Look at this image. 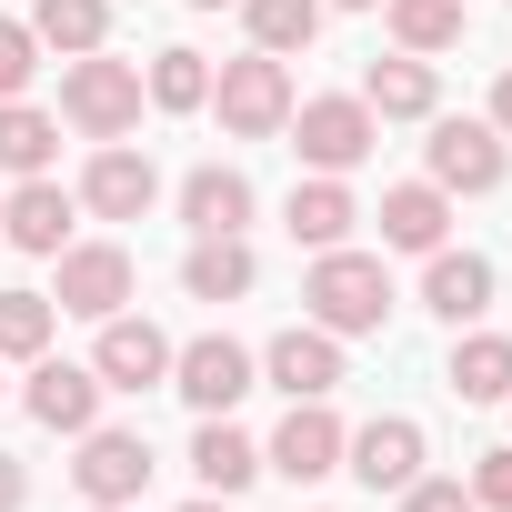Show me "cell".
Instances as JSON below:
<instances>
[{"instance_id": "6da1fadb", "label": "cell", "mask_w": 512, "mask_h": 512, "mask_svg": "<svg viewBox=\"0 0 512 512\" xmlns=\"http://www.w3.org/2000/svg\"><path fill=\"white\" fill-rule=\"evenodd\" d=\"M302 302H312V322H322V332H382L392 282H382L372 251H322L312 282H302Z\"/></svg>"}, {"instance_id": "7a4b0ae2", "label": "cell", "mask_w": 512, "mask_h": 512, "mask_svg": "<svg viewBox=\"0 0 512 512\" xmlns=\"http://www.w3.org/2000/svg\"><path fill=\"white\" fill-rule=\"evenodd\" d=\"M141 101H151V91H141V71H131V61L81 51V61L61 71V121H71V131H91V141H121V131L141 121Z\"/></svg>"}, {"instance_id": "3957f363", "label": "cell", "mask_w": 512, "mask_h": 512, "mask_svg": "<svg viewBox=\"0 0 512 512\" xmlns=\"http://www.w3.org/2000/svg\"><path fill=\"white\" fill-rule=\"evenodd\" d=\"M211 111H221V131H231V141H272V131L292 121V71H282L272 51L221 61V71H211Z\"/></svg>"}, {"instance_id": "277c9868", "label": "cell", "mask_w": 512, "mask_h": 512, "mask_svg": "<svg viewBox=\"0 0 512 512\" xmlns=\"http://www.w3.org/2000/svg\"><path fill=\"white\" fill-rule=\"evenodd\" d=\"M282 131H292V151H302L312 171H362L372 141H382V121H372L362 101H302Z\"/></svg>"}, {"instance_id": "5b68a950", "label": "cell", "mask_w": 512, "mask_h": 512, "mask_svg": "<svg viewBox=\"0 0 512 512\" xmlns=\"http://www.w3.org/2000/svg\"><path fill=\"white\" fill-rule=\"evenodd\" d=\"M51 262H61V292H51V302L81 312V322H111V312L131 302V282H141L121 241H71V251H51Z\"/></svg>"}, {"instance_id": "8992f818", "label": "cell", "mask_w": 512, "mask_h": 512, "mask_svg": "<svg viewBox=\"0 0 512 512\" xmlns=\"http://www.w3.org/2000/svg\"><path fill=\"white\" fill-rule=\"evenodd\" d=\"M171 392H181L191 412H231V402L251 392V352H241L231 332H201V342L171 352Z\"/></svg>"}, {"instance_id": "52a82bcc", "label": "cell", "mask_w": 512, "mask_h": 512, "mask_svg": "<svg viewBox=\"0 0 512 512\" xmlns=\"http://www.w3.org/2000/svg\"><path fill=\"white\" fill-rule=\"evenodd\" d=\"M161 201V171H151V151H121V141H101L91 151V171H81V211H101V221H141Z\"/></svg>"}, {"instance_id": "ba28073f", "label": "cell", "mask_w": 512, "mask_h": 512, "mask_svg": "<svg viewBox=\"0 0 512 512\" xmlns=\"http://www.w3.org/2000/svg\"><path fill=\"white\" fill-rule=\"evenodd\" d=\"M342 472H362L372 492H402V482H422V422L382 412V422L342 432Z\"/></svg>"}, {"instance_id": "9c48e42d", "label": "cell", "mask_w": 512, "mask_h": 512, "mask_svg": "<svg viewBox=\"0 0 512 512\" xmlns=\"http://www.w3.org/2000/svg\"><path fill=\"white\" fill-rule=\"evenodd\" d=\"M432 191H502V131L492 121H432Z\"/></svg>"}, {"instance_id": "30bf717a", "label": "cell", "mask_w": 512, "mask_h": 512, "mask_svg": "<svg viewBox=\"0 0 512 512\" xmlns=\"http://www.w3.org/2000/svg\"><path fill=\"white\" fill-rule=\"evenodd\" d=\"M91 372H101V392H151V382H171V342H161L151 322L111 312V322H101V352H91Z\"/></svg>"}, {"instance_id": "8fae6325", "label": "cell", "mask_w": 512, "mask_h": 512, "mask_svg": "<svg viewBox=\"0 0 512 512\" xmlns=\"http://www.w3.org/2000/svg\"><path fill=\"white\" fill-rule=\"evenodd\" d=\"M71 482H81V502H141V482H151V442H141V432H81Z\"/></svg>"}, {"instance_id": "7c38bea8", "label": "cell", "mask_w": 512, "mask_h": 512, "mask_svg": "<svg viewBox=\"0 0 512 512\" xmlns=\"http://www.w3.org/2000/svg\"><path fill=\"white\" fill-rule=\"evenodd\" d=\"M262 372H272L292 402H332V382H342V332L302 322V332H282V342L262 352Z\"/></svg>"}, {"instance_id": "4fadbf2b", "label": "cell", "mask_w": 512, "mask_h": 512, "mask_svg": "<svg viewBox=\"0 0 512 512\" xmlns=\"http://www.w3.org/2000/svg\"><path fill=\"white\" fill-rule=\"evenodd\" d=\"M91 412H101V372L91 362H31V422L41 432H91Z\"/></svg>"}, {"instance_id": "5bb4252c", "label": "cell", "mask_w": 512, "mask_h": 512, "mask_svg": "<svg viewBox=\"0 0 512 512\" xmlns=\"http://www.w3.org/2000/svg\"><path fill=\"white\" fill-rule=\"evenodd\" d=\"M262 472H292V482H322V472H342V422H332L322 402H292V422L272 432Z\"/></svg>"}, {"instance_id": "9a60e30c", "label": "cell", "mask_w": 512, "mask_h": 512, "mask_svg": "<svg viewBox=\"0 0 512 512\" xmlns=\"http://www.w3.org/2000/svg\"><path fill=\"white\" fill-rule=\"evenodd\" d=\"M251 282H262V262H251L241 231H201L191 262H181V292H191V302H241Z\"/></svg>"}, {"instance_id": "2e32d148", "label": "cell", "mask_w": 512, "mask_h": 512, "mask_svg": "<svg viewBox=\"0 0 512 512\" xmlns=\"http://www.w3.org/2000/svg\"><path fill=\"white\" fill-rule=\"evenodd\" d=\"M191 472H201V492H251V482H262V442H251V432H231L221 412H201V432H191Z\"/></svg>"}, {"instance_id": "e0dca14e", "label": "cell", "mask_w": 512, "mask_h": 512, "mask_svg": "<svg viewBox=\"0 0 512 512\" xmlns=\"http://www.w3.org/2000/svg\"><path fill=\"white\" fill-rule=\"evenodd\" d=\"M432 101H442V81H432V61H422V51H402V61H372V71H362V111H372V121H432Z\"/></svg>"}, {"instance_id": "ac0fdd59", "label": "cell", "mask_w": 512, "mask_h": 512, "mask_svg": "<svg viewBox=\"0 0 512 512\" xmlns=\"http://www.w3.org/2000/svg\"><path fill=\"white\" fill-rule=\"evenodd\" d=\"M0 231H11L21 251H41V262L71 251V191H61V181H21L11 201H0Z\"/></svg>"}, {"instance_id": "d6986e66", "label": "cell", "mask_w": 512, "mask_h": 512, "mask_svg": "<svg viewBox=\"0 0 512 512\" xmlns=\"http://www.w3.org/2000/svg\"><path fill=\"white\" fill-rule=\"evenodd\" d=\"M282 221H292V241H312V251H342V241H352V221H362V201L342 191V171H312V181L292 191V211H282Z\"/></svg>"}, {"instance_id": "ffe728a7", "label": "cell", "mask_w": 512, "mask_h": 512, "mask_svg": "<svg viewBox=\"0 0 512 512\" xmlns=\"http://www.w3.org/2000/svg\"><path fill=\"white\" fill-rule=\"evenodd\" d=\"M442 231H452V201H442L432 181L382 191V241H392V251H442Z\"/></svg>"}, {"instance_id": "44dd1931", "label": "cell", "mask_w": 512, "mask_h": 512, "mask_svg": "<svg viewBox=\"0 0 512 512\" xmlns=\"http://www.w3.org/2000/svg\"><path fill=\"white\" fill-rule=\"evenodd\" d=\"M422 302H432L442 322H472V312L492 302V262H482V251H432V272H422Z\"/></svg>"}, {"instance_id": "7402d4cb", "label": "cell", "mask_w": 512, "mask_h": 512, "mask_svg": "<svg viewBox=\"0 0 512 512\" xmlns=\"http://www.w3.org/2000/svg\"><path fill=\"white\" fill-rule=\"evenodd\" d=\"M181 221H191V231H241V221H251V181L221 171V161H201V171L181 181Z\"/></svg>"}, {"instance_id": "603a6c76", "label": "cell", "mask_w": 512, "mask_h": 512, "mask_svg": "<svg viewBox=\"0 0 512 512\" xmlns=\"http://www.w3.org/2000/svg\"><path fill=\"white\" fill-rule=\"evenodd\" d=\"M31 41H41V51H71V61L101 51V41H111V0H41V11H31Z\"/></svg>"}, {"instance_id": "cb8c5ba5", "label": "cell", "mask_w": 512, "mask_h": 512, "mask_svg": "<svg viewBox=\"0 0 512 512\" xmlns=\"http://www.w3.org/2000/svg\"><path fill=\"white\" fill-rule=\"evenodd\" d=\"M452 392H462V402H512V342H502V332L452 342Z\"/></svg>"}, {"instance_id": "d4e9b609", "label": "cell", "mask_w": 512, "mask_h": 512, "mask_svg": "<svg viewBox=\"0 0 512 512\" xmlns=\"http://www.w3.org/2000/svg\"><path fill=\"white\" fill-rule=\"evenodd\" d=\"M51 141H61V121H51V111H31V101H0V171L41 181V171H51Z\"/></svg>"}, {"instance_id": "484cf974", "label": "cell", "mask_w": 512, "mask_h": 512, "mask_svg": "<svg viewBox=\"0 0 512 512\" xmlns=\"http://www.w3.org/2000/svg\"><path fill=\"white\" fill-rule=\"evenodd\" d=\"M241 21H251V41L282 61V51H312L322 41V0H241Z\"/></svg>"}, {"instance_id": "4316f807", "label": "cell", "mask_w": 512, "mask_h": 512, "mask_svg": "<svg viewBox=\"0 0 512 512\" xmlns=\"http://www.w3.org/2000/svg\"><path fill=\"white\" fill-rule=\"evenodd\" d=\"M402 51H452L462 41V0H382Z\"/></svg>"}, {"instance_id": "83f0119b", "label": "cell", "mask_w": 512, "mask_h": 512, "mask_svg": "<svg viewBox=\"0 0 512 512\" xmlns=\"http://www.w3.org/2000/svg\"><path fill=\"white\" fill-rule=\"evenodd\" d=\"M51 352V302L41 292H0V362H41Z\"/></svg>"}, {"instance_id": "f1b7e54d", "label": "cell", "mask_w": 512, "mask_h": 512, "mask_svg": "<svg viewBox=\"0 0 512 512\" xmlns=\"http://www.w3.org/2000/svg\"><path fill=\"white\" fill-rule=\"evenodd\" d=\"M141 91H151L161 111H201V101H211V61H201V51H161Z\"/></svg>"}, {"instance_id": "f546056e", "label": "cell", "mask_w": 512, "mask_h": 512, "mask_svg": "<svg viewBox=\"0 0 512 512\" xmlns=\"http://www.w3.org/2000/svg\"><path fill=\"white\" fill-rule=\"evenodd\" d=\"M31 71H41L31 21H0V101H21V91H31Z\"/></svg>"}, {"instance_id": "4dcf8cb0", "label": "cell", "mask_w": 512, "mask_h": 512, "mask_svg": "<svg viewBox=\"0 0 512 512\" xmlns=\"http://www.w3.org/2000/svg\"><path fill=\"white\" fill-rule=\"evenodd\" d=\"M472 502H492V512H512V442L472 462Z\"/></svg>"}, {"instance_id": "1f68e13d", "label": "cell", "mask_w": 512, "mask_h": 512, "mask_svg": "<svg viewBox=\"0 0 512 512\" xmlns=\"http://www.w3.org/2000/svg\"><path fill=\"white\" fill-rule=\"evenodd\" d=\"M402 512H482L472 482H402Z\"/></svg>"}, {"instance_id": "d6a6232c", "label": "cell", "mask_w": 512, "mask_h": 512, "mask_svg": "<svg viewBox=\"0 0 512 512\" xmlns=\"http://www.w3.org/2000/svg\"><path fill=\"white\" fill-rule=\"evenodd\" d=\"M21 502H31V472H21L11 452H0V512H21Z\"/></svg>"}, {"instance_id": "836d02e7", "label": "cell", "mask_w": 512, "mask_h": 512, "mask_svg": "<svg viewBox=\"0 0 512 512\" xmlns=\"http://www.w3.org/2000/svg\"><path fill=\"white\" fill-rule=\"evenodd\" d=\"M492 131H502V141H512V71H502V81H492Z\"/></svg>"}, {"instance_id": "e575fe53", "label": "cell", "mask_w": 512, "mask_h": 512, "mask_svg": "<svg viewBox=\"0 0 512 512\" xmlns=\"http://www.w3.org/2000/svg\"><path fill=\"white\" fill-rule=\"evenodd\" d=\"M181 512H231V502H221V492H201V502H181Z\"/></svg>"}, {"instance_id": "d590c367", "label": "cell", "mask_w": 512, "mask_h": 512, "mask_svg": "<svg viewBox=\"0 0 512 512\" xmlns=\"http://www.w3.org/2000/svg\"><path fill=\"white\" fill-rule=\"evenodd\" d=\"M322 11H372V0H322Z\"/></svg>"}, {"instance_id": "8d00e7d4", "label": "cell", "mask_w": 512, "mask_h": 512, "mask_svg": "<svg viewBox=\"0 0 512 512\" xmlns=\"http://www.w3.org/2000/svg\"><path fill=\"white\" fill-rule=\"evenodd\" d=\"M91 512H131V502H91Z\"/></svg>"}, {"instance_id": "74e56055", "label": "cell", "mask_w": 512, "mask_h": 512, "mask_svg": "<svg viewBox=\"0 0 512 512\" xmlns=\"http://www.w3.org/2000/svg\"><path fill=\"white\" fill-rule=\"evenodd\" d=\"M191 11H221V0H191Z\"/></svg>"}]
</instances>
